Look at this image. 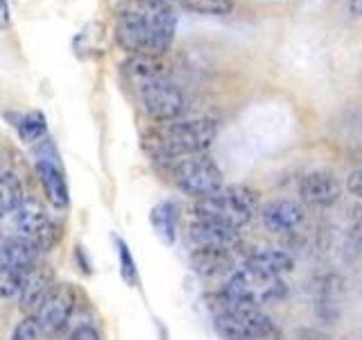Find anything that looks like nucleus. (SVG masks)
Masks as SVG:
<instances>
[{
    "instance_id": "nucleus-1",
    "label": "nucleus",
    "mask_w": 362,
    "mask_h": 340,
    "mask_svg": "<svg viewBox=\"0 0 362 340\" xmlns=\"http://www.w3.org/2000/svg\"><path fill=\"white\" fill-rule=\"evenodd\" d=\"M179 14L173 5L127 0L116 11V41L129 55L163 57L177 37Z\"/></svg>"
},
{
    "instance_id": "nucleus-2",
    "label": "nucleus",
    "mask_w": 362,
    "mask_h": 340,
    "mask_svg": "<svg viewBox=\"0 0 362 340\" xmlns=\"http://www.w3.org/2000/svg\"><path fill=\"white\" fill-rule=\"evenodd\" d=\"M129 86L136 91L143 111L154 123L177 120L186 113L188 100L175 82H170L158 57L132 55L122 66Z\"/></svg>"
},
{
    "instance_id": "nucleus-3",
    "label": "nucleus",
    "mask_w": 362,
    "mask_h": 340,
    "mask_svg": "<svg viewBox=\"0 0 362 340\" xmlns=\"http://www.w3.org/2000/svg\"><path fill=\"white\" fill-rule=\"evenodd\" d=\"M218 136V123L213 118H177L156 123L145 134L143 147L163 168L181 157L204 154Z\"/></svg>"
},
{
    "instance_id": "nucleus-4",
    "label": "nucleus",
    "mask_w": 362,
    "mask_h": 340,
    "mask_svg": "<svg viewBox=\"0 0 362 340\" xmlns=\"http://www.w3.org/2000/svg\"><path fill=\"white\" fill-rule=\"evenodd\" d=\"M209 313L213 315L215 332L224 340H274L276 327L254 304H245L231 298L224 288L204 295Z\"/></svg>"
},
{
    "instance_id": "nucleus-5",
    "label": "nucleus",
    "mask_w": 362,
    "mask_h": 340,
    "mask_svg": "<svg viewBox=\"0 0 362 340\" xmlns=\"http://www.w3.org/2000/svg\"><path fill=\"white\" fill-rule=\"evenodd\" d=\"M258 211V193L247 184H231L218 191L215 196L195 200L192 204V215H204V218H215L233 230H243L245 225L254 220Z\"/></svg>"
},
{
    "instance_id": "nucleus-6",
    "label": "nucleus",
    "mask_w": 362,
    "mask_h": 340,
    "mask_svg": "<svg viewBox=\"0 0 362 340\" xmlns=\"http://www.w3.org/2000/svg\"><path fill=\"white\" fill-rule=\"evenodd\" d=\"M173 184L186 196L202 200L224 188L222 170L209 154H190L165 166Z\"/></svg>"
},
{
    "instance_id": "nucleus-7",
    "label": "nucleus",
    "mask_w": 362,
    "mask_h": 340,
    "mask_svg": "<svg viewBox=\"0 0 362 340\" xmlns=\"http://www.w3.org/2000/svg\"><path fill=\"white\" fill-rule=\"evenodd\" d=\"M224 290L231 298L240 300L245 304H254L258 309H263L267 304H279L281 300H286L288 286L283 277L265 275V272L254 270L249 266H238L229 279L224 283Z\"/></svg>"
},
{
    "instance_id": "nucleus-8",
    "label": "nucleus",
    "mask_w": 362,
    "mask_h": 340,
    "mask_svg": "<svg viewBox=\"0 0 362 340\" xmlns=\"http://www.w3.org/2000/svg\"><path fill=\"white\" fill-rule=\"evenodd\" d=\"M75 306H77V293L71 283H54V288L50 290V295L41 304V309L37 311L41 332L45 336L62 332L68 324V320H71V315L75 313Z\"/></svg>"
},
{
    "instance_id": "nucleus-9",
    "label": "nucleus",
    "mask_w": 362,
    "mask_h": 340,
    "mask_svg": "<svg viewBox=\"0 0 362 340\" xmlns=\"http://www.w3.org/2000/svg\"><path fill=\"white\" fill-rule=\"evenodd\" d=\"M299 198L310 209H331L342 198V184L328 170H313L299 181Z\"/></svg>"
},
{
    "instance_id": "nucleus-10",
    "label": "nucleus",
    "mask_w": 362,
    "mask_h": 340,
    "mask_svg": "<svg viewBox=\"0 0 362 340\" xmlns=\"http://www.w3.org/2000/svg\"><path fill=\"white\" fill-rule=\"evenodd\" d=\"M265 230L272 234H297L308 220V213L301 202L294 200H272L267 202L263 211H260Z\"/></svg>"
},
{
    "instance_id": "nucleus-11",
    "label": "nucleus",
    "mask_w": 362,
    "mask_h": 340,
    "mask_svg": "<svg viewBox=\"0 0 362 340\" xmlns=\"http://www.w3.org/2000/svg\"><path fill=\"white\" fill-rule=\"evenodd\" d=\"M240 230H233L231 225L215 218H204V215H192L188 225V236L195 247H222L233 249L240 243Z\"/></svg>"
},
{
    "instance_id": "nucleus-12",
    "label": "nucleus",
    "mask_w": 362,
    "mask_h": 340,
    "mask_svg": "<svg viewBox=\"0 0 362 340\" xmlns=\"http://www.w3.org/2000/svg\"><path fill=\"white\" fill-rule=\"evenodd\" d=\"M190 268L197 272L199 277H224L231 275L238 268L233 249L222 247H195L190 252Z\"/></svg>"
},
{
    "instance_id": "nucleus-13",
    "label": "nucleus",
    "mask_w": 362,
    "mask_h": 340,
    "mask_svg": "<svg viewBox=\"0 0 362 340\" xmlns=\"http://www.w3.org/2000/svg\"><path fill=\"white\" fill-rule=\"evenodd\" d=\"M52 288H54V279H52L50 268H45V266L32 268L25 275V283H23V290L18 298L23 311H28V315H37V311L41 309V304L45 302V298H48Z\"/></svg>"
},
{
    "instance_id": "nucleus-14",
    "label": "nucleus",
    "mask_w": 362,
    "mask_h": 340,
    "mask_svg": "<svg viewBox=\"0 0 362 340\" xmlns=\"http://www.w3.org/2000/svg\"><path fill=\"white\" fill-rule=\"evenodd\" d=\"M37 175H39L45 198L50 200L52 207L66 209L68 202H71V196H68V184H66V177L62 173L59 164L52 162L50 157H41L37 162Z\"/></svg>"
},
{
    "instance_id": "nucleus-15",
    "label": "nucleus",
    "mask_w": 362,
    "mask_h": 340,
    "mask_svg": "<svg viewBox=\"0 0 362 340\" xmlns=\"http://www.w3.org/2000/svg\"><path fill=\"white\" fill-rule=\"evenodd\" d=\"M39 252L41 249L37 247V243L28 241V238H21V236L5 238V241L0 243V266L30 272L32 268H37Z\"/></svg>"
},
{
    "instance_id": "nucleus-16",
    "label": "nucleus",
    "mask_w": 362,
    "mask_h": 340,
    "mask_svg": "<svg viewBox=\"0 0 362 340\" xmlns=\"http://www.w3.org/2000/svg\"><path fill=\"white\" fill-rule=\"evenodd\" d=\"M48 213H45L43 204L39 200L25 198L21 202V207L11 215V225H14L16 236L28 238V241H34L39 236V232L48 225Z\"/></svg>"
},
{
    "instance_id": "nucleus-17",
    "label": "nucleus",
    "mask_w": 362,
    "mask_h": 340,
    "mask_svg": "<svg viewBox=\"0 0 362 340\" xmlns=\"http://www.w3.org/2000/svg\"><path fill=\"white\" fill-rule=\"evenodd\" d=\"M245 266L265 272V275L283 277L294 270V259L288 252H283V249L265 247V249H254V252L247 256Z\"/></svg>"
},
{
    "instance_id": "nucleus-18",
    "label": "nucleus",
    "mask_w": 362,
    "mask_h": 340,
    "mask_svg": "<svg viewBox=\"0 0 362 340\" xmlns=\"http://www.w3.org/2000/svg\"><path fill=\"white\" fill-rule=\"evenodd\" d=\"M344 295V279L337 275H326L317 283V313L324 320L335 322L339 315V298Z\"/></svg>"
},
{
    "instance_id": "nucleus-19",
    "label": "nucleus",
    "mask_w": 362,
    "mask_h": 340,
    "mask_svg": "<svg viewBox=\"0 0 362 340\" xmlns=\"http://www.w3.org/2000/svg\"><path fill=\"white\" fill-rule=\"evenodd\" d=\"M150 222L154 227L156 236L161 238L165 245H175L177 241V222H179V209L175 202H161L156 204L150 213Z\"/></svg>"
},
{
    "instance_id": "nucleus-20",
    "label": "nucleus",
    "mask_w": 362,
    "mask_h": 340,
    "mask_svg": "<svg viewBox=\"0 0 362 340\" xmlns=\"http://www.w3.org/2000/svg\"><path fill=\"white\" fill-rule=\"evenodd\" d=\"M23 200H25V193H23L21 179L14 173L0 175V220L14 215Z\"/></svg>"
},
{
    "instance_id": "nucleus-21",
    "label": "nucleus",
    "mask_w": 362,
    "mask_h": 340,
    "mask_svg": "<svg viewBox=\"0 0 362 340\" xmlns=\"http://www.w3.org/2000/svg\"><path fill=\"white\" fill-rule=\"evenodd\" d=\"M14 128L18 132V136L25 143H41L45 136H48V120L41 111H28L18 116V120L14 123Z\"/></svg>"
},
{
    "instance_id": "nucleus-22",
    "label": "nucleus",
    "mask_w": 362,
    "mask_h": 340,
    "mask_svg": "<svg viewBox=\"0 0 362 340\" xmlns=\"http://www.w3.org/2000/svg\"><path fill=\"white\" fill-rule=\"evenodd\" d=\"M25 270L0 266V300H16L21 298L23 283H25Z\"/></svg>"
},
{
    "instance_id": "nucleus-23",
    "label": "nucleus",
    "mask_w": 362,
    "mask_h": 340,
    "mask_svg": "<svg viewBox=\"0 0 362 340\" xmlns=\"http://www.w3.org/2000/svg\"><path fill=\"white\" fill-rule=\"evenodd\" d=\"M181 7L204 16H226L233 11V0H181Z\"/></svg>"
},
{
    "instance_id": "nucleus-24",
    "label": "nucleus",
    "mask_w": 362,
    "mask_h": 340,
    "mask_svg": "<svg viewBox=\"0 0 362 340\" xmlns=\"http://www.w3.org/2000/svg\"><path fill=\"white\" fill-rule=\"evenodd\" d=\"M41 324L37 315H25L23 320L16 322V327L11 329L9 340H39L41 336Z\"/></svg>"
},
{
    "instance_id": "nucleus-25",
    "label": "nucleus",
    "mask_w": 362,
    "mask_h": 340,
    "mask_svg": "<svg viewBox=\"0 0 362 340\" xmlns=\"http://www.w3.org/2000/svg\"><path fill=\"white\" fill-rule=\"evenodd\" d=\"M62 234H64L62 225L54 222V220H48V225H45L43 230L39 232V236L34 238V243H37V247L41 249V252H50L54 245H59Z\"/></svg>"
},
{
    "instance_id": "nucleus-26",
    "label": "nucleus",
    "mask_w": 362,
    "mask_h": 340,
    "mask_svg": "<svg viewBox=\"0 0 362 340\" xmlns=\"http://www.w3.org/2000/svg\"><path fill=\"white\" fill-rule=\"evenodd\" d=\"M118 243V256H120V272H122V279L127 283H136V264H134V256L129 252V247L124 241H120V238H116Z\"/></svg>"
},
{
    "instance_id": "nucleus-27",
    "label": "nucleus",
    "mask_w": 362,
    "mask_h": 340,
    "mask_svg": "<svg viewBox=\"0 0 362 340\" xmlns=\"http://www.w3.org/2000/svg\"><path fill=\"white\" fill-rule=\"evenodd\" d=\"M66 340H102V336L93 324H79L66 336Z\"/></svg>"
},
{
    "instance_id": "nucleus-28",
    "label": "nucleus",
    "mask_w": 362,
    "mask_h": 340,
    "mask_svg": "<svg viewBox=\"0 0 362 340\" xmlns=\"http://www.w3.org/2000/svg\"><path fill=\"white\" fill-rule=\"evenodd\" d=\"M346 191L351 193V196H356L358 200H362V166L349 173V177H346Z\"/></svg>"
},
{
    "instance_id": "nucleus-29",
    "label": "nucleus",
    "mask_w": 362,
    "mask_h": 340,
    "mask_svg": "<svg viewBox=\"0 0 362 340\" xmlns=\"http://www.w3.org/2000/svg\"><path fill=\"white\" fill-rule=\"evenodd\" d=\"M346 232H349L346 234V252H349V247L354 249V252H360L362 249V222L351 225Z\"/></svg>"
},
{
    "instance_id": "nucleus-30",
    "label": "nucleus",
    "mask_w": 362,
    "mask_h": 340,
    "mask_svg": "<svg viewBox=\"0 0 362 340\" xmlns=\"http://www.w3.org/2000/svg\"><path fill=\"white\" fill-rule=\"evenodd\" d=\"M11 26V11L7 0H0V30H7Z\"/></svg>"
},
{
    "instance_id": "nucleus-31",
    "label": "nucleus",
    "mask_w": 362,
    "mask_h": 340,
    "mask_svg": "<svg viewBox=\"0 0 362 340\" xmlns=\"http://www.w3.org/2000/svg\"><path fill=\"white\" fill-rule=\"evenodd\" d=\"M349 11L354 16H362V0H349Z\"/></svg>"
},
{
    "instance_id": "nucleus-32",
    "label": "nucleus",
    "mask_w": 362,
    "mask_h": 340,
    "mask_svg": "<svg viewBox=\"0 0 362 340\" xmlns=\"http://www.w3.org/2000/svg\"><path fill=\"white\" fill-rule=\"evenodd\" d=\"M150 3H158V5H173V7H177V5H181V0H150Z\"/></svg>"
},
{
    "instance_id": "nucleus-33",
    "label": "nucleus",
    "mask_w": 362,
    "mask_h": 340,
    "mask_svg": "<svg viewBox=\"0 0 362 340\" xmlns=\"http://www.w3.org/2000/svg\"><path fill=\"white\" fill-rule=\"evenodd\" d=\"M0 159H3V145H0ZM0 175H3V173H0Z\"/></svg>"
}]
</instances>
